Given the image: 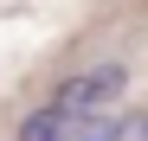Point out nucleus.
I'll use <instances>...</instances> for the list:
<instances>
[{
    "label": "nucleus",
    "mask_w": 148,
    "mask_h": 141,
    "mask_svg": "<svg viewBox=\"0 0 148 141\" xmlns=\"http://www.w3.org/2000/svg\"><path fill=\"white\" fill-rule=\"evenodd\" d=\"M71 141H122V115H77Z\"/></svg>",
    "instance_id": "obj_3"
},
{
    "label": "nucleus",
    "mask_w": 148,
    "mask_h": 141,
    "mask_svg": "<svg viewBox=\"0 0 148 141\" xmlns=\"http://www.w3.org/2000/svg\"><path fill=\"white\" fill-rule=\"evenodd\" d=\"M122 90H129V70L122 64H90V70H77V77H64L58 90H52V109L58 115H110L116 103H122Z\"/></svg>",
    "instance_id": "obj_1"
},
{
    "label": "nucleus",
    "mask_w": 148,
    "mask_h": 141,
    "mask_svg": "<svg viewBox=\"0 0 148 141\" xmlns=\"http://www.w3.org/2000/svg\"><path fill=\"white\" fill-rule=\"evenodd\" d=\"M122 141H148V115H122Z\"/></svg>",
    "instance_id": "obj_4"
},
{
    "label": "nucleus",
    "mask_w": 148,
    "mask_h": 141,
    "mask_svg": "<svg viewBox=\"0 0 148 141\" xmlns=\"http://www.w3.org/2000/svg\"><path fill=\"white\" fill-rule=\"evenodd\" d=\"M13 141H71V115H58L52 103H39V109H26V115H19Z\"/></svg>",
    "instance_id": "obj_2"
}]
</instances>
